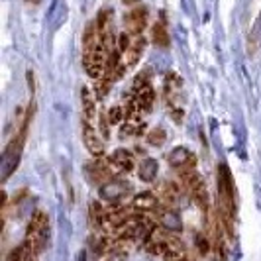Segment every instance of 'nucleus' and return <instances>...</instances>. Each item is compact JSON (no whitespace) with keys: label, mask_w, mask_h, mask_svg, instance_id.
<instances>
[{"label":"nucleus","mask_w":261,"mask_h":261,"mask_svg":"<svg viewBox=\"0 0 261 261\" xmlns=\"http://www.w3.org/2000/svg\"><path fill=\"white\" fill-rule=\"evenodd\" d=\"M47 234H49V220H47V214H45L43 210H36L34 216H32V220H30V224H28L24 243H26L32 251L39 253V251L45 247Z\"/></svg>","instance_id":"f257e3e1"},{"label":"nucleus","mask_w":261,"mask_h":261,"mask_svg":"<svg viewBox=\"0 0 261 261\" xmlns=\"http://www.w3.org/2000/svg\"><path fill=\"white\" fill-rule=\"evenodd\" d=\"M159 197L155 194V192H151V190H144V192H140V194H136L134 199H132V208L136 210V212H157L159 210Z\"/></svg>","instance_id":"6e6552de"},{"label":"nucleus","mask_w":261,"mask_h":261,"mask_svg":"<svg viewBox=\"0 0 261 261\" xmlns=\"http://www.w3.org/2000/svg\"><path fill=\"white\" fill-rule=\"evenodd\" d=\"M100 41V30L96 26V22H89L87 28H85V34H83V51H93L94 47L98 45Z\"/></svg>","instance_id":"ddd939ff"},{"label":"nucleus","mask_w":261,"mask_h":261,"mask_svg":"<svg viewBox=\"0 0 261 261\" xmlns=\"http://www.w3.org/2000/svg\"><path fill=\"white\" fill-rule=\"evenodd\" d=\"M144 49H146V37L144 36H136L134 39H132L130 43V49L124 53V65L130 69V67H134L140 59H142V55H144Z\"/></svg>","instance_id":"1a4fd4ad"},{"label":"nucleus","mask_w":261,"mask_h":261,"mask_svg":"<svg viewBox=\"0 0 261 261\" xmlns=\"http://www.w3.org/2000/svg\"><path fill=\"white\" fill-rule=\"evenodd\" d=\"M81 102H83V118L93 122L94 114H96V94L89 87H85L81 91Z\"/></svg>","instance_id":"9b49d317"},{"label":"nucleus","mask_w":261,"mask_h":261,"mask_svg":"<svg viewBox=\"0 0 261 261\" xmlns=\"http://www.w3.org/2000/svg\"><path fill=\"white\" fill-rule=\"evenodd\" d=\"M148 8L146 6H138V8H134L132 12H128L126 16H124V22H126V28H128V32L134 34V36H142V32H144V28L148 26Z\"/></svg>","instance_id":"423d86ee"},{"label":"nucleus","mask_w":261,"mask_h":261,"mask_svg":"<svg viewBox=\"0 0 261 261\" xmlns=\"http://www.w3.org/2000/svg\"><path fill=\"white\" fill-rule=\"evenodd\" d=\"M96 26H98V30H100V36L102 34H108L112 32V10H100V14H98V18H96Z\"/></svg>","instance_id":"f3484780"},{"label":"nucleus","mask_w":261,"mask_h":261,"mask_svg":"<svg viewBox=\"0 0 261 261\" xmlns=\"http://www.w3.org/2000/svg\"><path fill=\"white\" fill-rule=\"evenodd\" d=\"M106 116H108V122L110 124H122V120L126 118V110L122 106H112Z\"/></svg>","instance_id":"6ab92c4d"},{"label":"nucleus","mask_w":261,"mask_h":261,"mask_svg":"<svg viewBox=\"0 0 261 261\" xmlns=\"http://www.w3.org/2000/svg\"><path fill=\"white\" fill-rule=\"evenodd\" d=\"M167 161L171 167L179 169V171H183V169H194L197 165V157H194V153L192 151H188L186 148H175L171 149L167 153Z\"/></svg>","instance_id":"39448f33"},{"label":"nucleus","mask_w":261,"mask_h":261,"mask_svg":"<svg viewBox=\"0 0 261 261\" xmlns=\"http://www.w3.org/2000/svg\"><path fill=\"white\" fill-rule=\"evenodd\" d=\"M165 138H167V134H165V130H163V128H155V130H151L148 134L149 146H163Z\"/></svg>","instance_id":"a211bd4d"},{"label":"nucleus","mask_w":261,"mask_h":261,"mask_svg":"<svg viewBox=\"0 0 261 261\" xmlns=\"http://www.w3.org/2000/svg\"><path fill=\"white\" fill-rule=\"evenodd\" d=\"M181 179H183V185H185L186 192L190 194V199L199 205L203 212H206L208 210V190H206L205 179L201 177V173L197 169H183Z\"/></svg>","instance_id":"f03ea898"},{"label":"nucleus","mask_w":261,"mask_h":261,"mask_svg":"<svg viewBox=\"0 0 261 261\" xmlns=\"http://www.w3.org/2000/svg\"><path fill=\"white\" fill-rule=\"evenodd\" d=\"M157 218H159L161 228H165L169 232H179V230H181V220H179V216L173 214L171 210L159 208V210H157Z\"/></svg>","instance_id":"4468645a"},{"label":"nucleus","mask_w":261,"mask_h":261,"mask_svg":"<svg viewBox=\"0 0 261 261\" xmlns=\"http://www.w3.org/2000/svg\"><path fill=\"white\" fill-rule=\"evenodd\" d=\"M151 39H153V43L157 45V47H169V43H171V37H169V32L165 30V26L161 24V22H155L153 24V28H151Z\"/></svg>","instance_id":"2eb2a0df"},{"label":"nucleus","mask_w":261,"mask_h":261,"mask_svg":"<svg viewBox=\"0 0 261 261\" xmlns=\"http://www.w3.org/2000/svg\"><path fill=\"white\" fill-rule=\"evenodd\" d=\"M126 259H128V253H126L124 249H114V251H110V253L106 255L104 261H126Z\"/></svg>","instance_id":"412c9836"},{"label":"nucleus","mask_w":261,"mask_h":261,"mask_svg":"<svg viewBox=\"0 0 261 261\" xmlns=\"http://www.w3.org/2000/svg\"><path fill=\"white\" fill-rule=\"evenodd\" d=\"M106 161L110 165L112 173H130L134 169V155L128 149H116Z\"/></svg>","instance_id":"0eeeda50"},{"label":"nucleus","mask_w":261,"mask_h":261,"mask_svg":"<svg viewBox=\"0 0 261 261\" xmlns=\"http://www.w3.org/2000/svg\"><path fill=\"white\" fill-rule=\"evenodd\" d=\"M130 192V185H124L120 181H108V183H104L100 186V197L106 203H124Z\"/></svg>","instance_id":"20e7f679"},{"label":"nucleus","mask_w":261,"mask_h":261,"mask_svg":"<svg viewBox=\"0 0 261 261\" xmlns=\"http://www.w3.org/2000/svg\"><path fill=\"white\" fill-rule=\"evenodd\" d=\"M132 98L136 100L140 110H149L153 100H155V91H153L151 85H146V87H142L138 91H132Z\"/></svg>","instance_id":"9d476101"},{"label":"nucleus","mask_w":261,"mask_h":261,"mask_svg":"<svg viewBox=\"0 0 261 261\" xmlns=\"http://www.w3.org/2000/svg\"><path fill=\"white\" fill-rule=\"evenodd\" d=\"M124 4H134V2H138V0H122Z\"/></svg>","instance_id":"5701e85b"},{"label":"nucleus","mask_w":261,"mask_h":261,"mask_svg":"<svg viewBox=\"0 0 261 261\" xmlns=\"http://www.w3.org/2000/svg\"><path fill=\"white\" fill-rule=\"evenodd\" d=\"M157 171H159V163H157L155 159H151V157H146V159H142L140 165H138V177H140L144 183H151V181H155Z\"/></svg>","instance_id":"f8f14e48"},{"label":"nucleus","mask_w":261,"mask_h":261,"mask_svg":"<svg viewBox=\"0 0 261 261\" xmlns=\"http://www.w3.org/2000/svg\"><path fill=\"white\" fill-rule=\"evenodd\" d=\"M130 43H132V39H130V36L126 34V32H122L120 36H118V51L124 55L128 49H130Z\"/></svg>","instance_id":"aec40b11"},{"label":"nucleus","mask_w":261,"mask_h":261,"mask_svg":"<svg viewBox=\"0 0 261 261\" xmlns=\"http://www.w3.org/2000/svg\"><path fill=\"white\" fill-rule=\"evenodd\" d=\"M177 197H179V188H177L175 183H165V185L161 186L159 201H161L163 205H171V203H175V201H177Z\"/></svg>","instance_id":"dca6fc26"},{"label":"nucleus","mask_w":261,"mask_h":261,"mask_svg":"<svg viewBox=\"0 0 261 261\" xmlns=\"http://www.w3.org/2000/svg\"><path fill=\"white\" fill-rule=\"evenodd\" d=\"M81 134H83V144H85V148L89 149V153L96 159H100L104 155V142L96 134L93 124L89 120H85V118H83V124H81Z\"/></svg>","instance_id":"7ed1b4c3"},{"label":"nucleus","mask_w":261,"mask_h":261,"mask_svg":"<svg viewBox=\"0 0 261 261\" xmlns=\"http://www.w3.org/2000/svg\"><path fill=\"white\" fill-rule=\"evenodd\" d=\"M197 247H199V251H201L203 255L210 249V243H208V240H206L203 234H199V236H197Z\"/></svg>","instance_id":"4be33fe9"}]
</instances>
